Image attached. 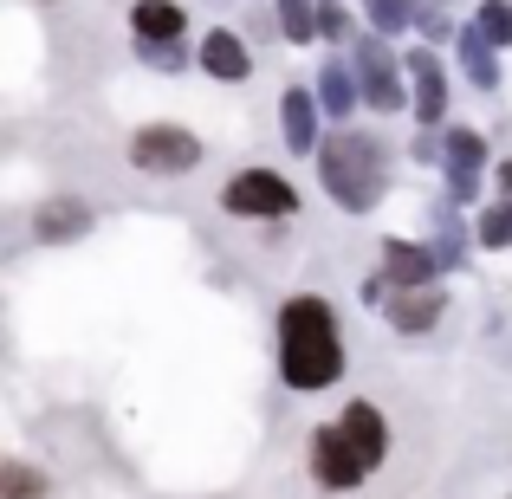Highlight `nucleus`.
I'll return each mask as SVG.
<instances>
[{
	"label": "nucleus",
	"instance_id": "obj_1",
	"mask_svg": "<svg viewBox=\"0 0 512 499\" xmlns=\"http://www.w3.org/2000/svg\"><path fill=\"white\" fill-rule=\"evenodd\" d=\"M279 376L299 396L331 389L344 376V337H338V318H331V305L318 292H299L279 312Z\"/></svg>",
	"mask_w": 512,
	"mask_h": 499
},
{
	"label": "nucleus",
	"instance_id": "obj_21",
	"mask_svg": "<svg viewBox=\"0 0 512 499\" xmlns=\"http://www.w3.org/2000/svg\"><path fill=\"white\" fill-rule=\"evenodd\" d=\"M0 493H7V499H39V493H46V480H39L26 461H7V474H0Z\"/></svg>",
	"mask_w": 512,
	"mask_h": 499
},
{
	"label": "nucleus",
	"instance_id": "obj_8",
	"mask_svg": "<svg viewBox=\"0 0 512 499\" xmlns=\"http://www.w3.org/2000/svg\"><path fill=\"white\" fill-rule=\"evenodd\" d=\"M402 72H409V98H415V124L435 130L441 117H448V78H441V59L428 46H415L409 59H402Z\"/></svg>",
	"mask_w": 512,
	"mask_h": 499
},
{
	"label": "nucleus",
	"instance_id": "obj_13",
	"mask_svg": "<svg viewBox=\"0 0 512 499\" xmlns=\"http://www.w3.org/2000/svg\"><path fill=\"white\" fill-rule=\"evenodd\" d=\"M383 312H389V325H396L402 337H422V331H435V325H441L448 299H441L435 286H422V292H396V305H383Z\"/></svg>",
	"mask_w": 512,
	"mask_h": 499
},
{
	"label": "nucleus",
	"instance_id": "obj_2",
	"mask_svg": "<svg viewBox=\"0 0 512 499\" xmlns=\"http://www.w3.org/2000/svg\"><path fill=\"white\" fill-rule=\"evenodd\" d=\"M383 454H389L383 409H376V402H350L338 422L312 435V474H318V487L350 493V487H363V480L383 467Z\"/></svg>",
	"mask_w": 512,
	"mask_h": 499
},
{
	"label": "nucleus",
	"instance_id": "obj_7",
	"mask_svg": "<svg viewBox=\"0 0 512 499\" xmlns=\"http://www.w3.org/2000/svg\"><path fill=\"white\" fill-rule=\"evenodd\" d=\"M441 169H448V201H474L480 175H487V137L480 130H448L441 137Z\"/></svg>",
	"mask_w": 512,
	"mask_h": 499
},
{
	"label": "nucleus",
	"instance_id": "obj_19",
	"mask_svg": "<svg viewBox=\"0 0 512 499\" xmlns=\"http://www.w3.org/2000/svg\"><path fill=\"white\" fill-rule=\"evenodd\" d=\"M474 234H480V247H512V201H493Z\"/></svg>",
	"mask_w": 512,
	"mask_h": 499
},
{
	"label": "nucleus",
	"instance_id": "obj_24",
	"mask_svg": "<svg viewBox=\"0 0 512 499\" xmlns=\"http://www.w3.org/2000/svg\"><path fill=\"white\" fill-rule=\"evenodd\" d=\"M500 201H512V163H500Z\"/></svg>",
	"mask_w": 512,
	"mask_h": 499
},
{
	"label": "nucleus",
	"instance_id": "obj_14",
	"mask_svg": "<svg viewBox=\"0 0 512 499\" xmlns=\"http://www.w3.org/2000/svg\"><path fill=\"white\" fill-rule=\"evenodd\" d=\"M130 26H137V39L143 46H169V39H182V7L175 0H137L130 7Z\"/></svg>",
	"mask_w": 512,
	"mask_h": 499
},
{
	"label": "nucleus",
	"instance_id": "obj_9",
	"mask_svg": "<svg viewBox=\"0 0 512 499\" xmlns=\"http://www.w3.org/2000/svg\"><path fill=\"white\" fill-rule=\"evenodd\" d=\"M279 124H286V150L292 156H318V150H325V137H318L325 104H318L305 85H286V98H279Z\"/></svg>",
	"mask_w": 512,
	"mask_h": 499
},
{
	"label": "nucleus",
	"instance_id": "obj_20",
	"mask_svg": "<svg viewBox=\"0 0 512 499\" xmlns=\"http://www.w3.org/2000/svg\"><path fill=\"white\" fill-rule=\"evenodd\" d=\"M474 26H480V33L493 39V46H512V7H506V0H480Z\"/></svg>",
	"mask_w": 512,
	"mask_h": 499
},
{
	"label": "nucleus",
	"instance_id": "obj_15",
	"mask_svg": "<svg viewBox=\"0 0 512 499\" xmlns=\"http://www.w3.org/2000/svg\"><path fill=\"white\" fill-rule=\"evenodd\" d=\"M454 46H461V72H467V78H474V85H480V91H493V85H500V59H493V52H500V46H493V39H487V33H480V26H474V20H467V26H461V39H454Z\"/></svg>",
	"mask_w": 512,
	"mask_h": 499
},
{
	"label": "nucleus",
	"instance_id": "obj_23",
	"mask_svg": "<svg viewBox=\"0 0 512 499\" xmlns=\"http://www.w3.org/2000/svg\"><path fill=\"white\" fill-rule=\"evenodd\" d=\"M143 59L163 65V72H175V65H182V52H175V39H169V46H143Z\"/></svg>",
	"mask_w": 512,
	"mask_h": 499
},
{
	"label": "nucleus",
	"instance_id": "obj_5",
	"mask_svg": "<svg viewBox=\"0 0 512 499\" xmlns=\"http://www.w3.org/2000/svg\"><path fill=\"white\" fill-rule=\"evenodd\" d=\"M130 163L143 175H188L201 163V137L182 124H143L137 137H130Z\"/></svg>",
	"mask_w": 512,
	"mask_h": 499
},
{
	"label": "nucleus",
	"instance_id": "obj_10",
	"mask_svg": "<svg viewBox=\"0 0 512 499\" xmlns=\"http://www.w3.org/2000/svg\"><path fill=\"white\" fill-rule=\"evenodd\" d=\"M435 273H441V253L435 247H415V240H383V279L396 292L435 286Z\"/></svg>",
	"mask_w": 512,
	"mask_h": 499
},
{
	"label": "nucleus",
	"instance_id": "obj_3",
	"mask_svg": "<svg viewBox=\"0 0 512 499\" xmlns=\"http://www.w3.org/2000/svg\"><path fill=\"white\" fill-rule=\"evenodd\" d=\"M318 182L338 201L344 214H370L376 201L389 195V150L376 137H357V130H338L318 150Z\"/></svg>",
	"mask_w": 512,
	"mask_h": 499
},
{
	"label": "nucleus",
	"instance_id": "obj_4",
	"mask_svg": "<svg viewBox=\"0 0 512 499\" xmlns=\"http://www.w3.org/2000/svg\"><path fill=\"white\" fill-rule=\"evenodd\" d=\"M221 208L234 214V221H286V214H299V188L273 169H240L234 182L221 188Z\"/></svg>",
	"mask_w": 512,
	"mask_h": 499
},
{
	"label": "nucleus",
	"instance_id": "obj_16",
	"mask_svg": "<svg viewBox=\"0 0 512 499\" xmlns=\"http://www.w3.org/2000/svg\"><path fill=\"white\" fill-rule=\"evenodd\" d=\"M357 98H363L357 65H325V72H318V104H325V117H350Z\"/></svg>",
	"mask_w": 512,
	"mask_h": 499
},
{
	"label": "nucleus",
	"instance_id": "obj_6",
	"mask_svg": "<svg viewBox=\"0 0 512 499\" xmlns=\"http://www.w3.org/2000/svg\"><path fill=\"white\" fill-rule=\"evenodd\" d=\"M350 65H357V85H363V104H370V111L389 117V111L409 104V85H402V72H396V59H389L383 33L357 39V46H350Z\"/></svg>",
	"mask_w": 512,
	"mask_h": 499
},
{
	"label": "nucleus",
	"instance_id": "obj_25",
	"mask_svg": "<svg viewBox=\"0 0 512 499\" xmlns=\"http://www.w3.org/2000/svg\"><path fill=\"white\" fill-rule=\"evenodd\" d=\"M428 7H441V0H428Z\"/></svg>",
	"mask_w": 512,
	"mask_h": 499
},
{
	"label": "nucleus",
	"instance_id": "obj_12",
	"mask_svg": "<svg viewBox=\"0 0 512 499\" xmlns=\"http://www.w3.org/2000/svg\"><path fill=\"white\" fill-rule=\"evenodd\" d=\"M91 227H98V214H91V201H78V195H59V201H46V208L33 214V234L39 240H85Z\"/></svg>",
	"mask_w": 512,
	"mask_h": 499
},
{
	"label": "nucleus",
	"instance_id": "obj_22",
	"mask_svg": "<svg viewBox=\"0 0 512 499\" xmlns=\"http://www.w3.org/2000/svg\"><path fill=\"white\" fill-rule=\"evenodd\" d=\"M344 33H350L344 7H338V0H318V39H344Z\"/></svg>",
	"mask_w": 512,
	"mask_h": 499
},
{
	"label": "nucleus",
	"instance_id": "obj_17",
	"mask_svg": "<svg viewBox=\"0 0 512 499\" xmlns=\"http://www.w3.org/2000/svg\"><path fill=\"white\" fill-rule=\"evenodd\" d=\"M273 7H279V33L292 46H312L318 39V0H273Z\"/></svg>",
	"mask_w": 512,
	"mask_h": 499
},
{
	"label": "nucleus",
	"instance_id": "obj_11",
	"mask_svg": "<svg viewBox=\"0 0 512 499\" xmlns=\"http://www.w3.org/2000/svg\"><path fill=\"white\" fill-rule=\"evenodd\" d=\"M195 65H201L208 78H221V85H240V78L253 72V52H247V39H240V33H227V26H214V33L201 39Z\"/></svg>",
	"mask_w": 512,
	"mask_h": 499
},
{
	"label": "nucleus",
	"instance_id": "obj_18",
	"mask_svg": "<svg viewBox=\"0 0 512 499\" xmlns=\"http://www.w3.org/2000/svg\"><path fill=\"white\" fill-rule=\"evenodd\" d=\"M363 13H370V26L376 33H409L415 26V0H363Z\"/></svg>",
	"mask_w": 512,
	"mask_h": 499
}]
</instances>
